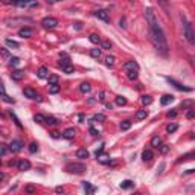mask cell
Segmentation results:
<instances>
[{
    "label": "cell",
    "mask_w": 195,
    "mask_h": 195,
    "mask_svg": "<svg viewBox=\"0 0 195 195\" xmlns=\"http://www.w3.org/2000/svg\"><path fill=\"white\" fill-rule=\"evenodd\" d=\"M9 115H11V117H12V119H14L15 125H17L18 128H21V122L18 121V117H17V116H15V115H14V113H12V111H11V113H9Z\"/></svg>",
    "instance_id": "b9f144b4"
},
{
    "label": "cell",
    "mask_w": 195,
    "mask_h": 195,
    "mask_svg": "<svg viewBox=\"0 0 195 195\" xmlns=\"http://www.w3.org/2000/svg\"><path fill=\"white\" fill-rule=\"evenodd\" d=\"M78 121H79V122H84V115H79V116H78Z\"/></svg>",
    "instance_id": "be15d7a7"
},
{
    "label": "cell",
    "mask_w": 195,
    "mask_h": 195,
    "mask_svg": "<svg viewBox=\"0 0 195 195\" xmlns=\"http://www.w3.org/2000/svg\"><path fill=\"white\" fill-rule=\"evenodd\" d=\"M63 137L64 139H73L75 137V130L73 128H67L63 131Z\"/></svg>",
    "instance_id": "44dd1931"
},
{
    "label": "cell",
    "mask_w": 195,
    "mask_h": 195,
    "mask_svg": "<svg viewBox=\"0 0 195 195\" xmlns=\"http://www.w3.org/2000/svg\"><path fill=\"white\" fill-rule=\"evenodd\" d=\"M101 46H102V49H111V43L108 40H104V41H101Z\"/></svg>",
    "instance_id": "ee69618b"
},
{
    "label": "cell",
    "mask_w": 195,
    "mask_h": 195,
    "mask_svg": "<svg viewBox=\"0 0 195 195\" xmlns=\"http://www.w3.org/2000/svg\"><path fill=\"white\" fill-rule=\"evenodd\" d=\"M3 95H6V93H5V85L2 82V79H0V96H3Z\"/></svg>",
    "instance_id": "f5cc1de1"
},
{
    "label": "cell",
    "mask_w": 195,
    "mask_h": 195,
    "mask_svg": "<svg viewBox=\"0 0 195 195\" xmlns=\"http://www.w3.org/2000/svg\"><path fill=\"white\" fill-rule=\"evenodd\" d=\"M52 137H53V139H58V137H59V133L53 131V133H52Z\"/></svg>",
    "instance_id": "94428289"
},
{
    "label": "cell",
    "mask_w": 195,
    "mask_h": 195,
    "mask_svg": "<svg viewBox=\"0 0 195 195\" xmlns=\"http://www.w3.org/2000/svg\"><path fill=\"white\" fill-rule=\"evenodd\" d=\"M32 34H34V31H32L31 28H21L18 31V35L21 37V38H31Z\"/></svg>",
    "instance_id": "8fae6325"
},
{
    "label": "cell",
    "mask_w": 195,
    "mask_h": 195,
    "mask_svg": "<svg viewBox=\"0 0 195 195\" xmlns=\"http://www.w3.org/2000/svg\"><path fill=\"white\" fill-rule=\"evenodd\" d=\"M59 84H49V93H52V95H57L58 91H59Z\"/></svg>",
    "instance_id": "cb8c5ba5"
},
{
    "label": "cell",
    "mask_w": 195,
    "mask_h": 195,
    "mask_svg": "<svg viewBox=\"0 0 195 195\" xmlns=\"http://www.w3.org/2000/svg\"><path fill=\"white\" fill-rule=\"evenodd\" d=\"M146 116H148V113H146V110H139V111L136 113V117H137V119H145Z\"/></svg>",
    "instance_id": "74e56055"
},
{
    "label": "cell",
    "mask_w": 195,
    "mask_h": 195,
    "mask_svg": "<svg viewBox=\"0 0 195 195\" xmlns=\"http://www.w3.org/2000/svg\"><path fill=\"white\" fill-rule=\"evenodd\" d=\"M142 104H143V105H149V104H153V97L148 96V95L142 96Z\"/></svg>",
    "instance_id": "d6a6232c"
},
{
    "label": "cell",
    "mask_w": 195,
    "mask_h": 195,
    "mask_svg": "<svg viewBox=\"0 0 195 195\" xmlns=\"http://www.w3.org/2000/svg\"><path fill=\"white\" fill-rule=\"evenodd\" d=\"M177 116V111L172 110V111H168V117H175Z\"/></svg>",
    "instance_id": "9f6ffc18"
},
{
    "label": "cell",
    "mask_w": 195,
    "mask_h": 195,
    "mask_svg": "<svg viewBox=\"0 0 195 195\" xmlns=\"http://www.w3.org/2000/svg\"><path fill=\"white\" fill-rule=\"evenodd\" d=\"M23 146H25V143L21 142V140L15 139V140H12V142H11V145H9V149L12 151V153H18V151H21V149H23Z\"/></svg>",
    "instance_id": "ba28073f"
},
{
    "label": "cell",
    "mask_w": 195,
    "mask_h": 195,
    "mask_svg": "<svg viewBox=\"0 0 195 195\" xmlns=\"http://www.w3.org/2000/svg\"><path fill=\"white\" fill-rule=\"evenodd\" d=\"M153 157H154V154H153V151H151V149H143V153H142L143 162H151V160H153Z\"/></svg>",
    "instance_id": "9a60e30c"
},
{
    "label": "cell",
    "mask_w": 195,
    "mask_h": 195,
    "mask_svg": "<svg viewBox=\"0 0 195 195\" xmlns=\"http://www.w3.org/2000/svg\"><path fill=\"white\" fill-rule=\"evenodd\" d=\"M137 76H139L137 72H128V73H127V78H128L130 81H136Z\"/></svg>",
    "instance_id": "8d00e7d4"
},
{
    "label": "cell",
    "mask_w": 195,
    "mask_h": 195,
    "mask_svg": "<svg viewBox=\"0 0 195 195\" xmlns=\"http://www.w3.org/2000/svg\"><path fill=\"white\" fill-rule=\"evenodd\" d=\"M6 153H8V148H6V145L0 143V155H5Z\"/></svg>",
    "instance_id": "7dc6e473"
},
{
    "label": "cell",
    "mask_w": 195,
    "mask_h": 195,
    "mask_svg": "<svg viewBox=\"0 0 195 195\" xmlns=\"http://www.w3.org/2000/svg\"><path fill=\"white\" fill-rule=\"evenodd\" d=\"M11 78H12L14 81H21L25 78V72L23 70H14V72L11 73Z\"/></svg>",
    "instance_id": "5bb4252c"
},
{
    "label": "cell",
    "mask_w": 195,
    "mask_h": 195,
    "mask_svg": "<svg viewBox=\"0 0 195 195\" xmlns=\"http://www.w3.org/2000/svg\"><path fill=\"white\" fill-rule=\"evenodd\" d=\"M17 168H18V171H29L31 169V162L29 160H20V162H17Z\"/></svg>",
    "instance_id": "7c38bea8"
},
{
    "label": "cell",
    "mask_w": 195,
    "mask_h": 195,
    "mask_svg": "<svg viewBox=\"0 0 195 195\" xmlns=\"http://www.w3.org/2000/svg\"><path fill=\"white\" fill-rule=\"evenodd\" d=\"M172 101H174V96H172V95H163V96H162V99H160L162 105H168V104H171Z\"/></svg>",
    "instance_id": "ffe728a7"
},
{
    "label": "cell",
    "mask_w": 195,
    "mask_h": 195,
    "mask_svg": "<svg viewBox=\"0 0 195 195\" xmlns=\"http://www.w3.org/2000/svg\"><path fill=\"white\" fill-rule=\"evenodd\" d=\"M89 151L85 149V148H79L78 151H76V157L78 159H89Z\"/></svg>",
    "instance_id": "ac0fdd59"
},
{
    "label": "cell",
    "mask_w": 195,
    "mask_h": 195,
    "mask_svg": "<svg viewBox=\"0 0 195 195\" xmlns=\"http://www.w3.org/2000/svg\"><path fill=\"white\" fill-rule=\"evenodd\" d=\"M177 128H178V125H177V123H169V125H168L166 127V131L168 133H174V131H177Z\"/></svg>",
    "instance_id": "d590c367"
},
{
    "label": "cell",
    "mask_w": 195,
    "mask_h": 195,
    "mask_svg": "<svg viewBox=\"0 0 195 195\" xmlns=\"http://www.w3.org/2000/svg\"><path fill=\"white\" fill-rule=\"evenodd\" d=\"M49 84H58V76L57 75H50V76H49Z\"/></svg>",
    "instance_id": "f6af8a7d"
},
{
    "label": "cell",
    "mask_w": 195,
    "mask_h": 195,
    "mask_svg": "<svg viewBox=\"0 0 195 195\" xmlns=\"http://www.w3.org/2000/svg\"><path fill=\"white\" fill-rule=\"evenodd\" d=\"M59 66L63 67H66V66H70V58L66 55V53H61V59H59Z\"/></svg>",
    "instance_id": "e0dca14e"
},
{
    "label": "cell",
    "mask_w": 195,
    "mask_h": 195,
    "mask_svg": "<svg viewBox=\"0 0 195 195\" xmlns=\"http://www.w3.org/2000/svg\"><path fill=\"white\" fill-rule=\"evenodd\" d=\"M82 187H84V191H85V195H91V194L96 191V187L93 185H90V181H82Z\"/></svg>",
    "instance_id": "4fadbf2b"
},
{
    "label": "cell",
    "mask_w": 195,
    "mask_h": 195,
    "mask_svg": "<svg viewBox=\"0 0 195 195\" xmlns=\"http://www.w3.org/2000/svg\"><path fill=\"white\" fill-rule=\"evenodd\" d=\"M55 192H57V194H64V187H61V186L55 187Z\"/></svg>",
    "instance_id": "680465c9"
},
{
    "label": "cell",
    "mask_w": 195,
    "mask_h": 195,
    "mask_svg": "<svg viewBox=\"0 0 195 195\" xmlns=\"http://www.w3.org/2000/svg\"><path fill=\"white\" fill-rule=\"evenodd\" d=\"M102 151H104V145L102 146H99V148L96 149V155H99V154H102Z\"/></svg>",
    "instance_id": "91938a15"
},
{
    "label": "cell",
    "mask_w": 195,
    "mask_h": 195,
    "mask_svg": "<svg viewBox=\"0 0 195 195\" xmlns=\"http://www.w3.org/2000/svg\"><path fill=\"white\" fill-rule=\"evenodd\" d=\"M166 79H168V82H169L171 85H174V87H175L177 90H180V91H192V89H191V87H185L183 84L177 82L175 79H172V78H166Z\"/></svg>",
    "instance_id": "9c48e42d"
},
{
    "label": "cell",
    "mask_w": 195,
    "mask_h": 195,
    "mask_svg": "<svg viewBox=\"0 0 195 195\" xmlns=\"http://www.w3.org/2000/svg\"><path fill=\"white\" fill-rule=\"evenodd\" d=\"M90 55L93 58H99L101 57V49H91L90 50Z\"/></svg>",
    "instance_id": "f35d334b"
},
{
    "label": "cell",
    "mask_w": 195,
    "mask_h": 195,
    "mask_svg": "<svg viewBox=\"0 0 195 195\" xmlns=\"http://www.w3.org/2000/svg\"><path fill=\"white\" fill-rule=\"evenodd\" d=\"M194 116H195V110H194V108H189V111H187L186 117H187V119H192Z\"/></svg>",
    "instance_id": "f907efd6"
},
{
    "label": "cell",
    "mask_w": 195,
    "mask_h": 195,
    "mask_svg": "<svg viewBox=\"0 0 195 195\" xmlns=\"http://www.w3.org/2000/svg\"><path fill=\"white\" fill-rule=\"evenodd\" d=\"M168 151H169V146H168V145H162V153H168Z\"/></svg>",
    "instance_id": "6f0895ef"
},
{
    "label": "cell",
    "mask_w": 195,
    "mask_h": 195,
    "mask_svg": "<svg viewBox=\"0 0 195 195\" xmlns=\"http://www.w3.org/2000/svg\"><path fill=\"white\" fill-rule=\"evenodd\" d=\"M37 75H38V78H47V75H49V69L46 67V66H41L40 69H38V72H37Z\"/></svg>",
    "instance_id": "d6986e66"
},
{
    "label": "cell",
    "mask_w": 195,
    "mask_h": 195,
    "mask_svg": "<svg viewBox=\"0 0 195 195\" xmlns=\"http://www.w3.org/2000/svg\"><path fill=\"white\" fill-rule=\"evenodd\" d=\"M5 177H6V175H5L3 172H0V183H2V181L5 180Z\"/></svg>",
    "instance_id": "6125c7cd"
},
{
    "label": "cell",
    "mask_w": 195,
    "mask_h": 195,
    "mask_svg": "<svg viewBox=\"0 0 195 195\" xmlns=\"http://www.w3.org/2000/svg\"><path fill=\"white\" fill-rule=\"evenodd\" d=\"M37 151H38V145L32 142V143L29 145V153H37Z\"/></svg>",
    "instance_id": "7bdbcfd3"
},
{
    "label": "cell",
    "mask_w": 195,
    "mask_h": 195,
    "mask_svg": "<svg viewBox=\"0 0 195 195\" xmlns=\"http://www.w3.org/2000/svg\"><path fill=\"white\" fill-rule=\"evenodd\" d=\"M91 122H99V123H102V122H105V116L101 115V113H96V115L91 116Z\"/></svg>",
    "instance_id": "7402d4cb"
},
{
    "label": "cell",
    "mask_w": 195,
    "mask_h": 195,
    "mask_svg": "<svg viewBox=\"0 0 195 195\" xmlns=\"http://www.w3.org/2000/svg\"><path fill=\"white\" fill-rule=\"evenodd\" d=\"M75 29H81V23H75Z\"/></svg>",
    "instance_id": "e7e4bbea"
},
{
    "label": "cell",
    "mask_w": 195,
    "mask_h": 195,
    "mask_svg": "<svg viewBox=\"0 0 195 195\" xmlns=\"http://www.w3.org/2000/svg\"><path fill=\"white\" fill-rule=\"evenodd\" d=\"M73 66H72V64H70V66H66V67H63V72L64 73H67V75H70V73H73Z\"/></svg>",
    "instance_id": "60d3db41"
},
{
    "label": "cell",
    "mask_w": 195,
    "mask_h": 195,
    "mask_svg": "<svg viewBox=\"0 0 195 195\" xmlns=\"http://www.w3.org/2000/svg\"><path fill=\"white\" fill-rule=\"evenodd\" d=\"M89 131H90V134H91V136H99V133H97V130H95L93 127H90V130H89Z\"/></svg>",
    "instance_id": "816d5d0a"
},
{
    "label": "cell",
    "mask_w": 195,
    "mask_h": 195,
    "mask_svg": "<svg viewBox=\"0 0 195 195\" xmlns=\"http://www.w3.org/2000/svg\"><path fill=\"white\" fill-rule=\"evenodd\" d=\"M89 40L93 43V44H99V43H101V38H99V35H97V34H90Z\"/></svg>",
    "instance_id": "f1b7e54d"
},
{
    "label": "cell",
    "mask_w": 195,
    "mask_h": 195,
    "mask_svg": "<svg viewBox=\"0 0 195 195\" xmlns=\"http://www.w3.org/2000/svg\"><path fill=\"white\" fill-rule=\"evenodd\" d=\"M46 123H47V125H58V121H57V119L55 117H52V116H49V117H46Z\"/></svg>",
    "instance_id": "e575fe53"
},
{
    "label": "cell",
    "mask_w": 195,
    "mask_h": 195,
    "mask_svg": "<svg viewBox=\"0 0 195 195\" xmlns=\"http://www.w3.org/2000/svg\"><path fill=\"white\" fill-rule=\"evenodd\" d=\"M23 93H25L26 97H29V99H32V101H38V102L41 101V96L37 93L35 90H32L31 87H26V89L23 90Z\"/></svg>",
    "instance_id": "8992f818"
},
{
    "label": "cell",
    "mask_w": 195,
    "mask_h": 195,
    "mask_svg": "<svg viewBox=\"0 0 195 195\" xmlns=\"http://www.w3.org/2000/svg\"><path fill=\"white\" fill-rule=\"evenodd\" d=\"M181 21H183V32H185V37L189 44H195V34H194V29H192V25L185 15H181Z\"/></svg>",
    "instance_id": "7a4b0ae2"
},
{
    "label": "cell",
    "mask_w": 195,
    "mask_h": 195,
    "mask_svg": "<svg viewBox=\"0 0 195 195\" xmlns=\"http://www.w3.org/2000/svg\"><path fill=\"white\" fill-rule=\"evenodd\" d=\"M163 169H165V163H160V168L157 169V175H160L162 172H163Z\"/></svg>",
    "instance_id": "db71d44e"
},
{
    "label": "cell",
    "mask_w": 195,
    "mask_h": 195,
    "mask_svg": "<svg viewBox=\"0 0 195 195\" xmlns=\"http://www.w3.org/2000/svg\"><path fill=\"white\" fill-rule=\"evenodd\" d=\"M66 171L70 174H82L85 171V165L84 163H69L66 166Z\"/></svg>",
    "instance_id": "277c9868"
},
{
    "label": "cell",
    "mask_w": 195,
    "mask_h": 195,
    "mask_svg": "<svg viewBox=\"0 0 195 195\" xmlns=\"http://www.w3.org/2000/svg\"><path fill=\"white\" fill-rule=\"evenodd\" d=\"M145 17H146V21H148L149 37H151V41H153L155 50L159 53H162V55H168V41H166V37H165V32L162 29L159 20H157V15L154 12V9L146 8L145 9Z\"/></svg>",
    "instance_id": "6da1fadb"
},
{
    "label": "cell",
    "mask_w": 195,
    "mask_h": 195,
    "mask_svg": "<svg viewBox=\"0 0 195 195\" xmlns=\"http://www.w3.org/2000/svg\"><path fill=\"white\" fill-rule=\"evenodd\" d=\"M2 99H3L5 102H8V104H14V102H15V101L12 99V97L8 96V95H3V96H2Z\"/></svg>",
    "instance_id": "bcb514c9"
},
{
    "label": "cell",
    "mask_w": 195,
    "mask_h": 195,
    "mask_svg": "<svg viewBox=\"0 0 195 195\" xmlns=\"http://www.w3.org/2000/svg\"><path fill=\"white\" fill-rule=\"evenodd\" d=\"M34 121L38 122V123H46V116H43V115H35V116H34Z\"/></svg>",
    "instance_id": "836d02e7"
},
{
    "label": "cell",
    "mask_w": 195,
    "mask_h": 195,
    "mask_svg": "<svg viewBox=\"0 0 195 195\" xmlns=\"http://www.w3.org/2000/svg\"><path fill=\"white\" fill-rule=\"evenodd\" d=\"M134 195H142V194H140V192H136V194H134Z\"/></svg>",
    "instance_id": "03108f58"
},
{
    "label": "cell",
    "mask_w": 195,
    "mask_h": 195,
    "mask_svg": "<svg viewBox=\"0 0 195 195\" xmlns=\"http://www.w3.org/2000/svg\"><path fill=\"white\" fill-rule=\"evenodd\" d=\"M9 64H11V66H14V67H17L18 64H20V58H17V57H12V58L9 59Z\"/></svg>",
    "instance_id": "ab89813d"
},
{
    "label": "cell",
    "mask_w": 195,
    "mask_h": 195,
    "mask_svg": "<svg viewBox=\"0 0 195 195\" xmlns=\"http://www.w3.org/2000/svg\"><path fill=\"white\" fill-rule=\"evenodd\" d=\"M119 26H121V28H123V29H125L127 28V25H125V18H121V21H119Z\"/></svg>",
    "instance_id": "11a10c76"
},
{
    "label": "cell",
    "mask_w": 195,
    "mask_h": 195,
    "mask_svg": "<svg viewBox=\"0 0 195 195\" xmlns=\"http://www.w3.org/2000/svg\"><path fill=\"white\" fill-rule=\"evenodd\" d=\"M5 44H6L8 47H11V49H18L20 47V44H18L17 41H14V40H11V38L5 40Z\"/></svg>",
    "instance_id": "603a6c76"
},
{
    "label": "cell",
    "mask_w": 195,
    "mask_h": 195,
    "mask_svg": "<svg viewBox=\"0 0 195 195\" xmlns=\"http://www.w3.org/2000/svg\"><path fill=\"white\" fill-rule=\"evenodd\" d=\"M25 191L28 192V194H34V192H35V186H34V185H29V186L25 187Z\"/></svg>",
    "instance_id": "c3c4849f"
},
{
    "label": "cell",
    "mask_w": 195,
    "mask_h": 195,
    "mask_svg": "<svg viewBox=\"0 0 195 195\" xmlns=\"http://www.w3.org/2000/svg\"><path fill=\"white\" fill-rule=\"evenodd\" d=\"M5 23L8 26H18V25L32 23V18H29V17H12V18H6Z\"/></svg>",
    "instance_id": "3957f363"
},
{
    "label": "cell",
    "mask_w": 195,
    "mask_h": 195,
    "mask_svg": "<svg viewBox=\"0 0 195 195\" xmlns=\"http://www.w3.org/2000/svg\"><path fill=\"white\" fill-rule=\"evenodd\" d=\"M151 145H153L154 148H160V145H162V139H160L159 136L153 137V140H151Z\"/></svg>",
    "instance_id": "4dcf8cb0"
},
{
    "label": "cell",
    "mask_w": 195,
    "mask_h": 195,
    "mask_svg": "<svg viewBox=\"0 0 195 195\" xmlns=\"http://www.w3.org/2000/svg\"><path fill=\"white\" fill-rule=\"evenodd\" d=\"M96 159L99 163L102 165H107V163H110V155L108 154H99V155H96Z\"/></svg>",
    "instance_id": "2e32d148"
},
{
    "label": "cell",
    "mask_w": 195,
    "mask_h": 195,
    "mask_svg": "<svg viewBox=\"0 0 195 195\" xmlns=\"http://www.w3.org/2000/svg\"><path fill=\"white\" fill-rule=\"evenodd\" d=\"M123 69H125L127 72H139V64L136 61H127L123 64Z\"/></svg>",
    "instance_id": "30bf717a"
},
{
    "label": "cell",
    "mask_w": 195,
    "mask_h": 195,
    "mask_svg": "<svg viewBox=\"0 0 195 195\" xmlns=\"http://www.w3.org/2000/svg\"><path fill=\"white\" fill-rule=\"evenodd\" d=\"M0 55H2V57H5V58H8L9 57V50H8V49H0Z\"/></svg>",
    "instance_id": "681fc988"
},
{
    "label": "cell",
    "mask_w": 195,
    "mask_h": 195,
    "mask_svg": "<svg viewBox=\"0 0 195 195\" xmlns=\"http://www.w3.org/2000/svg\"><path fill=\"white\" fill-rule=\"evenodd\" d=\"M41 26L44 29H53L58 26V20L53 18V17H46V18L41 20Z\"/></svg>",
    "instance_id": "5b68a950"
},
{
    "label": "cell",
    "mask_w": 195,
    "mask_h": 195,
    "mask_svg": "<svg viewBox=\"0 0 195 195\" xmlns=\"http://www.w3.org/2000/svg\"><path fill=\"white\" fill-rule=\"evenodd\" d=\"M134 186V183L131 181V180H123L122 183H121V187L122 189H131Z\"/></svg>",
    "instance_id": "f546056e"
},
{
    "label": "cell",
    "mask_w": 195,
    "mask_h": 195,
    "mask_svg": "<svg viewBox=\"0 0 195 195\" xmlns=\"http://www.w3.org/2000/svg\"><path fill=\"white\" fill-rule=\"evenodd\" d=\"M195 157V154L194 153H189V154H186V155H181L180 159L177 160V163H181V162H186V160H192Z\"/></svg>",
    "instance_id": "484cf974"
},
{
    "label": "cell",
    "mask_w": 195,
    "mask_h": 195,
    "mask_svg": "<svg viewBox=\"0 0 195 195\" xmlns=\"http://www.w3.org/2000/svg\"><path fill=\"white\" fill-rule=\"evenodd\" d=\"M130 128H131V122H130V121L121 122V130H122V131H127V130H130Z\"/></svg>",
    "instance_id": "1f68e13d"
},
{
    "label": "cell",
    "mask_w": 195,
    "mask_h": 195,
    "mask_svg": "<svg viewBox=\"0 0 195 195\" xmlns=\"http://www.w3.org/2000/svg\"><path fill=\"white\" fill-rule=\"evenodd\" d=\"M115 61H116L115 57H113V55H108V57L105 58V66H107V67H113V66H115Z\"/></svg>",
    "instance_id": "4316f807"
},
{
    "label": "cell",
    "mask_w": 195,
    "mask_h": 195,
    "mask_svg": "<svg viewBox=\"0 0 195 195\" xmlns=\"http://www.w3.org/2000/svg\"><path fill=\"white\" fill-rule=\"evenodd\" d=\"M93 15L96 18L102 20V21H107V23L110 21V14H108V11H105V9H97L93 12Z\"/></svg>",
    "instance_id": "52a82bcc"
},
{
    "label": "cell",
    "mask_w": 195,
    "mask_h": 195,
    "mask_svg": "<svg viewBox=\"0 0 195 195\" xmlns=\"http://www.w3.org/2000/svg\"><path fill=\"white\" fill-rule=\"evenodd\" d=\"M0 163H2V162H0Z\"/></svg>",
    "instance_id": "003e7915"
},
{
    "label": "cell",
    "mask_w": 195,
    "mask_h": 195,
    "mask_svg": "<svg viewBox=\"0 0 195 195\" xmlns=\"http://www.w3.org/2000/svg\"><path fill=\"white\" fill-rule=\"evenodd\" d=\"M79 90L82 91V93H90V90H91V85L89 82H82L79 85Z\"/></svg>",
    "instance_id": "d4e9b609"
},
{
    "label": "cell",
    "mask_w": 195,
    "mask_h": 195,
    "mask_svg": "<svg viewBox=\"0 0 195 195\" xmlns=\"http://www.w3.org/2000/svg\"><path fill=\"white\" fill-rule=\"evenodd\" d=\"M116 105H119V107L127 105V97L125 96H116Z\"/></svg>",
    "instance_id": "83f0119b"
}]
</instances>
